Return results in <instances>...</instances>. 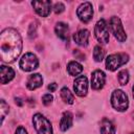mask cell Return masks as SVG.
<instances>
[{"label":"cell","mask_w":134,"mask_h":134,"mask_svg":"<svg viewBox=\"0 0 134 134\" xmlns=\"http://www.w3.org/2000/svg\"><path fill=\"white\" fill-rule=\"evenodd\" d=\"M22 39L14 28H6L0 34V54L5 63H13L21 53Z\"/></svg>","instance_id":"obj_1"},{"label":"cell","mask_w":134,"mask_h":134,"mask_svg":"<svg viewBox=\"0 0 134 134\" xmlns=\"http://www.w3.org/2000/svg\"><path fill=\"white\" fill-rule=\"evenodd\" d=\"M32 122L38 134H52V127L50 121L42 114H35L32 117Z\"/></svg>","instance_id":"obj_2"},{"label":"cell","mask_w":134,"mask_h":134,"mask_svg":"<svg viewBox=\"0 0 134 134\" xmlns=\"http://www.w3.org/2000/svg\"><path fill=\"white\" fill-rule=\"evenodd\" d=\"M129 61V55L120 52V53H113L108 55V58L106 59V67L108 70L114 71L117 68H119L120 66L125 65L127 62Z\"/></svg>","instance_id":"obj_3"},{"label":"cell","mask_w":134,"mask_h":134,"mask_svg":"<svg viewBox=\"0 0 134 134\" xmlns=\"http://www.w3.org/2000/svg\"><path fill=\"white\" fill-rule=\"evenodd\" d=\"M111 104L114 109L117 111H125L127 110L129 106V100L127 94L119 89H116L113 91L112 96H111Z\"/></svg>","instance_id":"obj_4"},{"label":"cell","mask_w":134,"mask_h":134,"mask_svg":"<svg viewBox=\"0 0 134 134\" xmlns=\"http://www.w3.org/2000/svg\"><path fill=\"white\" fill-rule=\"evenodd\" d=\"M94 32H95V37L99 43L106 44L109 42V28L104 19L97 21L95 28H94Z\"/></svg>","instance_id":"obj_5"},{"label":"cell","mask_w":134,"mask_h":134,"mask_svg":"<svg viewBox=\"0 0 134 134\" xmlns=\"http://www.w3.org/2000/svg\"><path fill=\"white\" fill-rule=\"evenodd\" d=\"M110 28L114 35V37L119 41V42H125L127 39V35L124 30L122 24L120 22V19L118 17H112L110 19Z\"/></svg>","instance_id":"obj_6"},{"label":"cell","mask_w":134,"mask_h":134,"mask_svg":"<svg viewBox=\"0 0 134 134\" xmlns=\"http://www.w3.org/2000/svg\"><path fill=\"white\" fill-rule=\"evenodd\" d=\"M38 65L39 61L37 57L31 52L25 53L20 60V67L24 71H32L36 68H38Z\"/></svg>","instance_id":"obj_7"},{"label":"cell","mask_w":134,"mask_h":134,"mask_svg":"<svg viewBox=\"0 0 134 134\" xmlns=\"http://www.w3.org/2000/svg\"><path fill=\"white\" fill-rule=\"evenodd\" d=\"M76 14H77L79 19L82 22L88 23L92 19V16H93V8H92L91 3L90 2H84V3H82L77 7Z\"/></svg>","instance_id":"obj_8"},{"label":"cell","mask_w":134,"mask_h":134,"mask_svg":"<svg viewBox=\"0 0 134 134\" xmlns=\"http://www.w3.org/2000/svg\"><path fill=\"white\" fill-rule=\"evenodd\" d=\"M73 89L79 96H85L88 91V81L85 75L77 76L74 81Z\"/></svg>","instance_id":"obj_9"},{"label":"cell","mask_w":134,"mask_h":134,"mask_svg":"<svg viewBox=\"0 0 134 134\" xmlns=\"http://www.w3.org/2000/svg\"><path fill=\"white\" fill-rule=\"evenodd\" d=\"M31 5L35 8L36 13L41 17H47L51 9L50 1H34L31 2Z\"/></svg>","instance_id":"obj_10"},{"label":"cell","mask_w":134,"mask_h":134,"mask_svg":"<svg viewBox=\"0 0 134 134\" xmlns=\"http://www.w3.org/2000/svg\"><path fill=\"white\" fill-rule=\"evenodd\" d=\"M106 75L102 70H95L91 75V87L95 90H99L104 87Z\"/></svg>","instance_id":"obj_11"},{"label":"cell","mask_w":134,"mask_h":134,"mask_svg":"<svg viewBox=\"0 0 134 134\" xmlns=\"http://www.w3.org/2000/svg\"><path fill=\"white\" fill-rule=\"evenodd\" d=\"M42 84H43L42 75L39 73H34V74H30L28 76L26 86L29 90H35V89L39 88L40 86H42Z\"/></svg>","instance_id":"obj_12"},{"label":"cell","mask_w":134,"mask_h":134,"mask_svg":"<svg viewBox=\"0 0 134 134\" xmlns=\"http://www.w3.org/2000/svg\"><path fill=\"white\" fill-rule=\"evenodd\" d=\"M0 76H1V84L5 85L6 83L10 82L15 76V71L5 65H2L0 67Z\"/></svg>","instance_id":"obj_13"},{"label":"cell","mask_w":134,"mask_h":134,"mask_svg":"<svg viewBox=\"0 0 134 134\" xmlns=\"http://www.w3.org/2000/svg\"><path fill=\"white\" fill-rule=\"evenodd\" d=\"M89 31L87 29H81L77 32H75L73 35V40L74 42L80 45V46H86L88 44V40H89Z\"/></svg>","instance_id":"obj_14"},{"label":"cell","mask_w":134,"mask_h":134,"mask_svg":"<svg viewBox=\"0 0 134 134\" xmlns=\"http://www.w3.org/2000/svg\"><path fill=\"white\" fill-rule=\"evenodd\" d=\"M72 120H73L72 114L69 111L64 112L63 113V116L61 118V121H60V129L62 131H67L72 126Z\"/></svg>","instance_id":"obj_15"},{"label":"cell","mask_w":134,"mask_h":134,"mask_svg":"<svg viewBox=\"0 0 134 134\" xmlns=\"http://www.w3.org/2000/svg\"><path fill=\"white\" fill-rule=\"evenodd\" d=\"M54 30H55L57 36L60 39H62V40H67L68 39V31H69V29H68V25L67 24H65L63 22H59L55 25Z\"/></svg>","instance_id":"obj_16"},{"label":"cell","mask_w":134,"mask_h":134,"mask_svg":"<svg viewBox=\"0 0 134 134\" xmlns=\"http://www.w3.org/2000/svg\"><path fill=\"white\" fill-rule=\"evenodd\" d=\"M100 134H115V127L108 118H104L100 122Z\"/></svg>","instance_id":"obj_17"},{"label":"cell","mask_w":134,"mask_h":134,"mask_svg":"<svg viewBox=\"0 0 134 134\" xmlns=\"http://www.w3.org/2000/svg\"><path fill=\"white\" fill-rule=\"evenodd\" d=\"M67 70H68V73H69L70 75L75 76V75L80 74V73L83 71V66H82L80 63H77V62H75V61H72V62H70V63L68 64Z\"/></svg>","instance_id":"obj_18"},{"label":"cell","mask_w":134,"mask_h":134,"mask_svg":"<svg viewBox=\"0 0 134 134\" xmlns=\"http://www.w3.org/2000/svg\"><path fill=\"white\" fill-rule=\"evenodd\" d=\"M61 97L62 99L67 103V104H73V100H74V97H73V94L69 91L68 88L64 87L61 89Z\"/></svg>","instance_id":"obj_19"},{"label":"cell","mask_w":134,"mask_h":134,"mask_svg":"<svg viewBox=\"0 0 134 134\" xmlns=\"http://www.w3.org/2000/svg\"><path fill=\"white\" fill-rule=\"evenodd\" d=\"M104 55H105V51L104 49L100 47V46H95L94 47V50H93V58L96 62H102L103 59H104Z\"/></svg>","instance_id":"obj_20"},{"label":"cell","mask_w":134,"mask_h":134,"mask_svg":"<svg viewBox=\"0 0 134 134\" xmlns=\"http://www.w3.org/2000/svg\"><path fill=\"white\" fill-rule=\"evenodd\" d=\"M118 82L120 85H127V83L129 82V72L128 70L124 69V70H120L119 73H118Z\"/></svg>","instance_id":"obj_21"},{"label":"cell","mask_w":134,"mask_h":134,"mask_svg":"<svg viewBox=\"0 0 134 134\" xmlns=\"http://www.w3.org/2000/svg\"><path fill=\"white\" fill-rule=\"evenodd\" d=\"M0 112H1V120L3 121L5 115L8 113V105L4 102V99H1L0 102Z\"/></svg>","instance_id":"obj_22"},{"label":"cell","mask_w":134,"mask_h":134,"mask_svg":"<svg viewBox=\"0 0 134 134\" xmlns=\"http://www.w3.org/2000/svg\"><path fill=\"white\" fill-rule=\"evenodd\" d=\"M52 99H53V97H52L51 94H45V95H43V97H42V102H43V104H44L45 106L50 105L51 102H52Z\"/></svg>","instance_id":"obj_23"},{"label":"cell","mask_w":134,"mask_h":134,"mask_svg":"<svg viewBox=\"0 0 134 134\" xmlns=\"http://www.w3.org/2000/svg\"><path fill=\"white\" fill-rule=\"evenodd\" d=\"M53 9H54V13H55V14H61V13L65 9V6H64V4H63V3L58 2V3H55V4H54Z\"/></svg>","instance_id":"obj_24"},{"label":"cell","mask_w":134,"mask_h":134,"mask_svg":"<svg viewBox=\"0 0 134 134\" xmlns=\"http://www.w3.org/2000/svg\"><path fill=\"white\" fill-rule=\"evenodd\" d=\"M15 134H27V132H26L25 128H23V127H19V128L16 130V133H15Z\"/></svg>","instance_id":"obj_25"},{"label":"cell","mask_w":134,"mask_h":134,"mask_svg":"<svg viewBox=\"0 0 134 134\" xmlns=\"http://www.w3.org/2000/svg\"><path fill=\"white\" fill-rule=\"evenodd\" d=\"M48 89H49V91L53 92V91L57 89V84H55V83H51V84L48 86Z\"/></svg>","instance_id":"obj_26"},{"label":"cell","mask_w":134,"mask_h":134,"mask_svg":"<svg viewBox=\"0 0 134 134\" xmlns=\"http://www.w3.org/2000/svg\"><path fill=\"white\" fill-rule=\"evenodd\" d=\"M132 91H133V97H134V85H133V87H132Z\"/></svg>","instance_id":"obj_27"},{"label":"cell","mask_w":134,"mask_h":134,"mask_svg":"<svg viewBox=\"0 0 134 134\" xmlns=\"http://www.w3.org/2000/svg\"><path fill=\"white\" fill-rule=\"evenodd\" d=\"M129 134H134V133H129Z\"/></svg>","instance_id":"obj_28"}]
</instances>
